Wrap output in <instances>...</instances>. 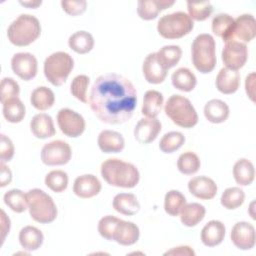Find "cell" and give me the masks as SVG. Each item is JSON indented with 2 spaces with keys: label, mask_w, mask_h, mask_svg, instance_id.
Returning a JSON list of instances; mask_svg holds the SVG:
<instances>
[{
  "label": "cell",
  "mask_w": 256,
  "mask_h": 256,
  "mask_svg": "<svg viewBox=\"0 0 256 256\" xmlns=\"http://www.w3.org/2000/svg\"><path fill=\"white\" fill-rule=\"evenodd\" d=\"M89 105L96 117L110 125L129 121L137 106V91L126 77L107 73L99 76L90 91Z\"/></svg>",
  "instance_id": "6da1fadb"
},
{
  "label": "cell",
  "mask_w": 256,
  "mask_h": 256,
  "mask_svg": "<svg viewBox=\"0 0 256 256\" xmlns=\"http://www.w3.org/2000/svg\"><path fill=\"white\" fill-rule=\"evenodd\" d=\"M101 175L110 185L131 189L138 185L140 173L135 165L117 158H110L101 165Z\"/></svg>",
  "instance_id": "7a4b0ae2"
},
{
  "label": "cell",
  "mask_w": 256,
  "mask_h": 256,
  "mask_svg": "<svg viewBox=\"0 0 256 256\" xmlns=\"http://www.w3.org/2000/svg\"><path fill=\"white\" fill-rule=\"evenodd\" d=\"M41 30L40 21L35 16L22 14L9 25L7 37L14 46L26 47L40 37Z\"/></svg>",
  "instance_id": "3957f363"
},
{
  "label": "cell",
  "mask_w": 256,
  "mask_h": 256,
  "mask_svg": "<svg viewBox=\"0 0 256 256\" xmlns=\"http://www.w3.org/2000/svg\"><path fill=\"white\" fill-rule=\"evenodd\" d=\"M192 62L197 71L202 74L211 73L217 63L216 42L210 34L198 35L192 44Z\"/></svg>",
  "instance_id": "277c9868"
},
{
  "label": "cell",
  "mask_w": 256,
  "mask_h": 256,
  "mask_svg": "<svg viewBox=\"0 0 256 256\" xmlns=\"http://www.w3.org/2000/svg\"><path fill=\"white\" fill-rule=\"evenodd\" d=\"M164 111L174 124L185 129L193 128L199 120L191 101L182 95H172L167 100Z\"/></svg>",
  "instance_id": "5b68a950"
},
{
  "label": "cell",
  "mask_w": 256,
  "mask_h": 256,
  "mask_svg": "<svg viewBox=\"0 0 256 256\" xmlns=\"http://www.w3.org/2000/svg\"><path fill=\"white\" fill-rule=\"evenodd\" d=\"M28 209L31 218L40 224H49L56 220L57 206L46 192L35 188L27 193Z\"/></svg>",
  "instance_id": "8992f818"
},
{
  "label": "cell",
  "mask_w": 256,
  "mask_h": 256,
  "mask_svg": "<svg viewBox=\"0 0 256 256\" xmlns=\"http://www.w3.org/2000/svg\"><path fill=\"white\" fill-rule=\"evenodd\" d=\"M74 69V60L66 52H55L48 56L44 62V75L56 87L62 86Z\"/></svg>",
  "instance_id": "52a82bcc"
},
{
  "label": "cell",
  "mask_w": 256,
  "mask_h": 256,
  "mask_svg": "<svg viewBox=\"0 0 256 256\" xmlns=\"http://www.w3.org/2000/svg\"><path fill=\"white\" fill-rule=\"evenodd\" d=\"M194 28V22L185 12H174L160 18L157 25L159 35L168 40L183 38Z\"/></svg>",
  "instance_id": "ba28073f"
},
{
  "label": "cell",
  "mask_w": 256,
  "mask_h": 256,
  "mask_svg": "<svg viewBox=\"0 0 256 256\" xmlns=\"http://www.w3.org/2000/svg\"><path fill=\"white\" fill-rule=\"evenodd\" d=\"M72 150L70 145L62 140H54L45 144L41 151V160L47 166H62L70 162Z\"/></svg>",
  "instance_id": "9c48e42d"
},
{
  "label": "cell",
  "mask_w": 256,
  "mask_h": 256,
  "mask_svg": "<svg viewBox=\"0 0 256 256\" xmlns=\"http://www.w3.org/2000/svg\"><path fill=\"white\" fill-rule=\"evenodd\" d=\"M57 123L61 132L70 138L80 137L86 129L84 117L69 108H63L58 112Z\"/></svg>",
  "instance_id": "30bf717a"
},
{
  "label": "cell",
  "mask_w": 256,
  "mask_h": 256,
  "mask_svg": "<svg viewBox=\"0 0 256 256\" xmlns=\"http://www.w3.org/2000/svg\"><path fill=\"white\" fill-rule=\"evenodd\" d=\"M248 60V48L246 44L237 40L225 43L222 50V61L226 68L238 71Z\"/></svg>",
  "instance_id": "8fae6325"
},
{
  "label": "cell",
  "mask_w": 256,
  "mask_h": 256,
  "mask_svg": "<svg viewBox=\"0 0 256 256\" xmlns=\"http://www.w3.org/2000/svg\"><path fill=\"white\" fill-rule=\"evenodd\" d=\"M11 68L20 79L24 81H30L37 75L38 61L36 57L31 53H16L11 59Z\"/></svg>",
  "instance_id": "7c38bea8"
},
{
  "label": "cell",
  "mask_w": 256,
  "mask_h": 256,
  "mask_svg": "<svg viewBox=\"0 0 256 256\" xmlns=\"http://www.w3.org/2000/svg\"><path fill=\"white\" fill-rule=\"evenodd\" d=\"M231 240L240 250H251L255 246V228L251 223L242 221L236 223L231 230Z\"/></svg>",
  "instance_id": "4fadbf2b"
},
{
  "label": "cell",
  "mask_w": 256,
  "mask_h": 256,
  "mask_svg": "<svg viewBox=\"0 0 256 256\" xmlns=\"http://www.w3.org/2000/svg\"><path fill=\"white\" fill-rule=\"evenodd\" d=\"M162 124L156 118L140 119L134 129L135 139L141 144H150L156 140L161 132Z\"/></svg>",
  "instance_id": "5bb4252c"
},
{
  "label": "cell",
  "mask_w": 256,
  "mask_h": 256,
  "mask_svg": "<svg viewBox=\"0 0 256 256\" xmlns=\"http://www.w3.org/2000/svg\"><path fill=\"white\" fill-rule=\"evenodd\" d=\"M102 190V184L100 180L92 175L85 174L77 177L74 181L73 192L82 199H90L97 196Z\"/></svg>",
  "instance_id": "9a60e30c"
},
{
  "label": "cell",
  "mask_w": 256,
  "mask_h": 256,
  "mask_svg": "<svg viewBox=\"0 0 256 256\" xmlns=\"http://www.w3.org/2000/svg\"><path fill=\"white\" fill-rule=\"evenodd\" d=\"M188 189L194 197L201 200H211L218 192V187L215 181L206 176L192 178L188 182Z\"/></svg>",
  "instance_id": "2e32d148"
},
{
  "label": "cell",
  "mask_w": 256,
  "mask_h": 256,
  "mask_svg": "<svg viewBox=\"0 0 256 256\" xmlns=\"http://www.w3.org/2000/svg\"><path fill=\"white\" fill-rule=\"evenodd\" d=\"M139 237L140 230L135 223L120 219L115 228L112 241L122 246H131L138 242Z\"/></svg>",
  "instance_id": "e0dca14e"
},
{
  "label": "cell",
  "mask_w": 256,
  "mask_h": 256,
  "mask_svg": "<svg viewBox=\"0 0 256 256\" xmlns=\"http://www.w3.org/2000/svg\"><path fill=\"white\" fill-rule=\"evenodd\" d=\"M174 4V0H140L137 3V13L142 20L151 21L156 19L163 10Z\"/></svg>",
  "instance_id": "ac0fdd59"
},
{
  "label": "cell",
  "mask_w": 256,
  "mask_h": 256,
  "mask_svg": "<svg viewBox=\"0 0 256 256\" xmlns=\"http://www.w3.org/2000/svg\"><path fill=\"white\" fill-rule=\"evenodd\" d=\"M142 71L146 81L154 85L163 83L168 73L167 70H165L158 62L156 53H150L146 56L143 62Z\"/></svg>",
  "instance_id": "d6986e66"
},
{
  "label": "cell",
  "mask_w": 256,
  "mask_h": 256,
  "mask_svg": "<svg viewBox=\"0 0 256 256\" xmlns=\"http://www.w3.org/2000/svg\"><path fill=\"white\" fill-rule=\"evenodd\" d=\"M241 76L238 71L229 68H222L216 77V88L225 95H231L238 91Z\"/></svg>",
  "instance_id": "ffe728a7"
},
{
  "label": "cell",
  "mask_w": 256,
  "mask_h": 256,
  "mask_svg": "<svg viewBox=\"0 0 256 256\" xmlns=\"http://www.w3.org/2000/svg\"><path fill=\"white\" fill-rule=\"evenodd\" d=\"M256 36V21L253 15L243 14L235 19L234 40L238 39L239 42H251Z\"/></svg>",
  "instance_id": "44dd1931"
},
{
  "label": "cell",
  "mask_w": 256,
  "mask_h": 256,
  "mask_svg": "<svg viewBox=\"0 0 256 256\" xmlns=\"http://www.w3.org/2000/svg\"><path fill=\"white\" fill-rule=\"evenodd\" d=\"M225 235V225L221 221L211 220L201 231V241L207 247H216L223 242Z\"/></svg>",
  "instance_id": "7402d4cb"
},
{
  "label": "cell",
  "mask_w": 256,
  "mask_h": 256,
  "mask_svg": "<svg viewBox=\"0 0 256 256\" xmlns=\"http://www.w3.org/2000/svg\"><path fill=\"white\" fill-rule=\"evenodd\" d=\"M98 146L103 153H120L125 148V139L117 131L103 130L98 136Z\"/></svg>",
  "instance_id": "603a6c76"
},
{
  "label": "cell",
  "mask_w": 256,
  "mask_h": 256,
  "mask_svg": "<svg viewBox=\"0 0 256 256\" xmlns=\"http://www.w3.org/2000/svg\"><path fill=\"white\" fill-rule=\"evenodd\" d=\"M30 129L36 138L42 140L53 137L56 134L53 119L46 113L35 115L30 122Z\"/></svg>",
  "instance_id": "cb8c5ba5"
},
{
  "label": "cell",
  "mask_w": 256,
  "mask_h": 256,
  "mask_svg": "<svg viewBox=\"0 0 256 256\" xmlns=\"http://www.w3.org/2000/svg\"><path fill=\"white\" fill-rule=\"evenodd\" d=\"M235 19L229 14H218L212 20V31L225 43L234 40Z\"/></svg>",
  "instance_id": "d4e9b609"
},
{
  "label": "cell",
  "mask_w": 256,
  "mask_h": 256,
  "mask_svg": "<svg viewBox=\"0 0 256 256\" xmlns=\"http://www.w3.org/2000/svg\"><path fill=\"white\" fill-rule=\"evenodd\" d=\"M230 115V108L220 99H212L204 106L205 118L213 124L224 123Z\"/></svg>",
  "instance_id": "484cf974"
},
{
  "label": "cell",
  "mask_w": 256,
  "mask_h": 256,
  "mask_svg": "<svg viewBox=\"0 0 256 256\" xmlns=\"http://www.w3.org/2000/svg\"><path fill=\"white\" fill-rule=\"evenodd\" d=\"M43 242L44 235L42 231L34 226H26L19 233V243L28 252L38 250L43 245Z\"/></svg>",
  "instance_id": "4316f807"
},
{
  "label": "cell",
  "mask_w": 256,
  "mask_h": 256,
  "mask_svg": "<svg viewBox=\"0 0 256 256\" xmlns=\"http://www.w3.org/2000/svg\"><path fill=\"white\" fill-rule=\"evenodd\" d=\"M113 208L125 216L136 215L140 211V203L132 193H120L113 199Z\"/></svg>",
  "instance_id": "83f0119b"
},
{
  "label": "cell",
  "mask_w": 256,
  "mask_h": 256,
  "mask_svg": "<svg viewBox=\"0 0 256 256\" xmlns=\"http://www.w3.org/2000/svg\"><path fill=\"white\" fill-rule=\"evenodd\" d=\"M164 97L156 90H149L145 93L142 105V114L147 118H156L162 111Z\"/></svg>",
  "instance_id": "f1b7e54d"
},
{
  "label": "cell",
  "mask_w": 256,
  "mask_h": 256,
  "mask_svg": "<svg viewBox=\"0 0 256 256\" xmlns=\"http://www.w3.org/2000/svg\"><path fill=\"white\" fill-rule=\"evenodd\" d=\"M233 176L238 185H251L255 179V168L253 163L245 158L238 160L233 167Z\"/></svg>",
  "instance_id": "f546056e"
},
{
  "label": "cell",
  "mask_w": 256,
  "mask_h": 256,
  "mask_svg": "<svg viewBox=\"0 0 256 256\" xmlns=\"http://www.w3.org/2000/svg\"><path fill=\"white\" fill-rule=\"evenodd\" d=\"M171 81L173 87L182 92H191L197 85V78L195 74L190 69L184 67L173 72Z\"/></svg>",
  "instance_id": "4dcf8cb0"
},
{
  "label": "cell",
  "mask_w": 256,
  "mask_h": 256,
  "mask_svg": "<svg viewBox=\"0 0 256 256\" xmlns=\"http://www.w3.org/2000/svg\"><path fill=\"white\" fill-rule=\"evenodd\" d=\"M179 215L184 226L195 227L205 218L206 208L199 203L186 204Z\"/></svg>",
  "instance_id": "1f68e13d"
},
{
  "label": "cell",
  "mask_w": 256,
  "mask_h": 256,
  "mask_svg": "<svg viewBox=\"0 0 256 256\" xmlns=\"http://www.w3.org/2000/svg\"><path fill=\"white\" fill-rule=\"evenodd\" d=\"M94 38L87 31H77L69 37L68 45L77 54H87L94 48Z\"/></svg>",
  "instance_id": "d6a6232c"
},
{
  "label": "cell",
  "mask_w": 256,
  "mask_h": 256,
  "mask_svg": "<svg viewBox=\"0 0 256 256\" xmlns=\"http://www.w3.org/2000/svg\"><path fill=\"white\" fill-rule=\"evenodd\" d=\"M30 102L35 109L39 111H46L54 105L55 94L48 87H45V86L37 87L31 93Z\"/></svg>",
  "instance_id": "836d02e7"
},
{
  "label": "cell",
  "mask_w": 256,
  "mask_h": 256,
  "mask_svg": "<svg viewBox=\"0 0 256 256\" xmlns=\"http://www.w3.org/2000/svg\"><path fill=\"white\" fill-rule=\"evenodd\" d=\"M3 116L9 123L13 124L20 123L24 120L26 107L19 97L9 99L3 103Z\"/></svg>",
  "instance_id": "e575fe53"
},
{
  "label": "cell",
  "mask_w": 256,
  "mask_h": 256,
  "mask_svg": "<svg viewBox=\"0 0 256 256\" xmlns=\"http://www.w3.org/2000/svg\"><path fill=\"white\" fill-rule=\"evenodd\" d=\"M156 57L160 65L168 71L175 67L181 60L182 49L177 45H167L156 52Z\"/></svg>",
  "instance_id": "d590c367"
},
{
  "label": "cell",
  "mask_w": 256,
  "mask_h": 256,
  "mask_svg": "<svg viewBox=\"0 0 256 256\" xmlns=\"http://www.w3.org/2000/svg\"><path fill=\"white\" fill-rule=\"evenodd\" d=\"M4 203L15 213H23L28 209L27 194L19 189H12L5 193Z\"/></svg>",
  "instance_id": "8d00e7d4"
},
{
  "label": "cell",
  "mask_w": 256,
  "mask_h": 256,
  "mask_svg": "<svg viewBox=\"0 0 256 256\" xmlns=\"http://www.w3.org/2000/svg\"><path fill=\"white\" fill-rule=\"evenodd\" d=\"M186 204L185 196L178 190H170L165 195L164 210L170 216H178Z\"/></svg>",
  "instance_id": "74e56055"
},
{
  "label": "cell",
  "mask_w": 256,
  "mask_h": 256,
  "mask_svg": "<svg viewBox=\"0 0 256 256\" xmlns=\"http://www.w3.org/2000/svg\"><path fill=\"white\" fill-rule=\"evenodd\" d=\"M201 167V161L197 154L187 151L182 153L177 161V168L184 175H194Z\"/></svg>",
  "instance_id": "f35d334b"
},
{
  "label": "cell",
  "mask_w": 256,
  "mask_h": 256,
  "mask_svg": "<svg viewBox=\"0 0 256 256\" xmlns=\"http://www.w3.org/2000/svg\"><path fill=\"white\" fill-rule=\"evenodd\" d=\"M186 138L181 132L171 131L166 133L160 140L159 148L165 154H172L179 150L185 143Z\"/></svg>",
  "instance_id": "ab89813d"
},
{
  "label": "cell",
  "mask_w": 256,
  "mask_h": 256,
  "mask_svg": "<svg viewBox=\"0 0 256 256\" xmlns=\"http://www.w3.org/2000/svg\"><path fill=\"white\" fill-rule=\"evenodd\" d=\"M245 192L240 187L227 188L221 196V205L227 210H235L243 205Z\"/></svg>",
  "instance_id": "60d3db41"
},
{
  "label": "cell",
  "mask_w": 256,
  "mask_h": 256,
  "mask_svg": "<svg viewBox=\"0 0 256 256\" xmlns=\"http://www.w3.org/2000/svg\"><path fill=\"white\" fill-rule=\"evenodd\" d=\"M69 183V177L66 172L62 170H53L45 177L46 186L55 193L64 192Z\"/></svg>",
  "instance_id": "b9f144b4"
},
{
  "label": "cell",
  "mask_w": 256,
  "mask_h": 256,
  "mask_svg": "<svg viewBox=\"0 0 256 256\" xmlns=\"http://www.w3.org/2000/svg\"><path fill=\"white\" fill-rule=\"evenodd\" d=\"M187 8L189 12V16L192 20L195 21H205L207 20L213 13V6L210 1L195 3V2H187Z\"/></svg>",
  "instance_id": "7bdbcfd3"
},
{
  "label": "cell",
  "mask_w": 256,
  "mask_h": 256,
  "mask_svg": "<svg viewBox=\"0 0 256 256\" xmlns=\"http://www.w3.org/2000/svg\"><path fill=\"white\" fill-rule=\"evenodd\" d=\"M90 84V79L86 75H78L76 76L71 83V94L80 102L88 103V95L87 90Z\"/></svg>",
  "instance_id": "ee69618b"
},
{
  "label": "cell",
  "mask_w": 256,
  "mask_h": 256,
  "mask_svg": "<svg viewBox=\"0 0 256 256\" xmlns=\"http://www.w3.org/2000/svg\"><path fill=\"white\" fill-rule=\"evenodd\" d=\"M0 100L3 104L9 99L17 98L20 94V86L13 78H3L0 84Z\"/></svg>",
  "instance_id": "f6af8a7d"
},
{
  "label": "cell",
  "mask_w": 256,
  "mask_h": 256,
  "mask_svg": "<svg viewBox=\"0 0 256 256\" xmlns=\"http://www.w3.org/2000/svg\"><path fill=\"white\" fill-rule=\"evenodd\" d=\"M119 220V218L111 215H107L101 218L98 223V232L101 237L108 241H112V237Z\"/></svg>",
  "instance_id": "bcb514c9"
},
{
  "label": "cell",
  "mask_w": 256,
  "mask_h": 256,
  "mask_svg": "<svg viewBox=\"0 0 256 256\" xmlns=\"http://www.w3.org/2000/svg\"><path fill=\"white\" fill-rule=\"evenodd\" d=\"M61 6L63 11H65L70 16H79L86 11L87 1H61Z\"/></svg>",
  "instance_id": "7dc6e473"
},
{
  "label": "cell",
  "mask_w": 256,
  "mask_h": 256,
  "mask_svg": "<svg viewBox=\"0 0 256 256\" xmlns=\"http://www.w3.org/2000/svg\"><path fill=\"white\" fill-rule=\"evenodd\" d=\"M15 154V148L13 142L9 137L1 134V147H0V159L2 163L9 162L13 159Z\"/></svg>",
  "instance_id": "c3c4849f"
},
{
  "label": "cell",
  "mask_w": 256,
  "mask_h": 256,
  "mask_svg": "<svg viewBox=\"0 0 256 256\" xmlns=\"http://www.w3.org/2000/svg\"><path fill=\"white\" fill-rule=\"evenodd\" d=\"M11 228V221L9 217H7L4 210H1V241L2 244L5 241L6 236L9 234Z\"/></svg>",
  "instance_id": "681fc988"
},
{
  "label": "cell",
  "mask_w": 256,
  "mask_h": 256,
  "mask_svg": "<svg viewBox=\"0 0 256 256\" xmlns=\"http://www.w3.org/2000/svg\"><path fill=\"white\" fill-rule=\"evenodd\" d=\"M254 87H255V73L252 72L246 77V81H245V90H246L247 96L250 98L252 102H255Z\"/></svg>",
  "instance_id": "f907efd6"
},
{
  "label": "cell",
  "mask_w": 256,
  "mask_h": 256,
  "mask_svg": "<svg viewBox=\"0 0 256 256\" xmlns=\"http://www.w3.org/2000/svg\"><path fill=\"white\" fill-rule=\"evenodd\" d=\"M0 168H1V177H0V186L2 188H4L5 186L9 185L12 181V172L9 169V167H7L5 165V163H0Z\"/></svg>",
  "instance_id": "816d5d0a"
},
{
  "label": "cell",
  "mask_w": 256,
  "mask_h": 256,
  "mask_svg": "<svg viewBox=\"0 0 256 256\" xmlns=\"http://www.w3.org/2000/svg\"><path fill=\"white\" fill-rule=\"evenodd\" d=\"M164 255H175V256H194L195 252L194 250L189 247V246H179V247H175L167 252H165Z\"/></svg>",
  "instance_id": "f5cc1de1"
},
{
  "label": "cell",
  "mask_w": 256,
  "mask_h": 256,
  "mask_svg": "<svg viewBox=\"0 0 256 256\" xmlns=\"http://www.w3.org/2000/svg\"><path fill=\"white\" fill-rule=\"evenodd\" d=\"M22 6H25L27 8L31 9H37L39 6L42 5V1H20L19 2Z\"/></svg>",
  "instance_id": "db71d44e"
}]
</instances>
